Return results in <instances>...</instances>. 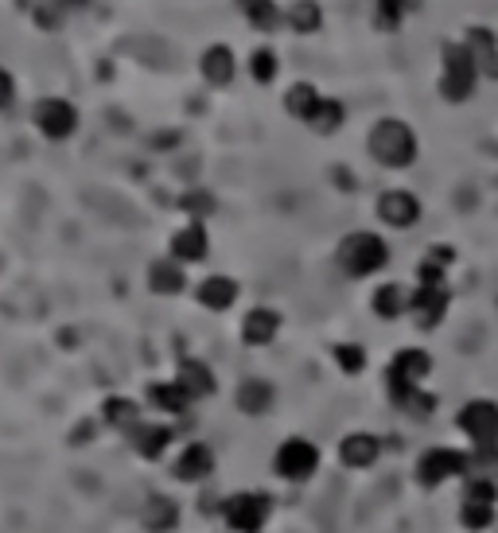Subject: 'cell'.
Masks as SVG:
<instances>
[{
    "label": "cell",
    "mask_w": 498,
    "mask_h": 533,
    "mask_svg": "<svg viewBox=\"0 0 498 533\" xmlns=\"http://www.w3.org/2000/svg\"><path fill=\"white\" fill-rule=\"evenodd\" d=\"M366 148H370V156H374L382 168H393V172L417 164V152H421L413 125H405V121H397V117H382V121L370 129Z\"/></svg>",
    "instance_id": "cell-1"
},
{
    "label": "cell",
    "mask_w": 498,
    "mask_h": 533,
    "mask_svg": "<svg viewBox=\"0 0 498 533\" xmlns=\"http://www.w3.org/2000/svg\"><path fill=\"white\" fill-rule=\"evenodd\" d=\"M335 257H339V269L347 277H374L390 265V246H386V238H378L370 230H355L339 242Z\"/></svg>",
    "instance_id": "cell-2"
},
{
    "label": "cell",
    "mask_w": 498,
    "mask_h": 533,
    "mask_svg": "<svg viewBox=\"0 0 498 533\" xmlns=\"http://www.w3.org/2000/svg\"><path fill=\"white\" fill-rule=\"evenodd\" d=\"M440 59H444V74H440V98L444 102H452V106H460L467 102L471 94H475V82H479V71H475V63H471V55H467V47H463V39H444V47H440Z\"/></svg>",
    "instance_id": "cell-3"
},
{
    "label": "cell",
    "mask_w": 498,
    "mask_h": 533,
    "mask_svg": "<svg viewBox=\"0 0 498 533\" xmlns=\"http://www.w3.org/2000/svg\"><path fill=\"white\" fill-rule=\"evenodd\" d=\"M78 106L67 102V98H59V94H51V98H39L36 106H32V125H36V133L43 141H71L74 133H78Z\"/></svg>",
    "instance_id": "cell-4"
},
{
    "label": "cell",
    "mask_w": 498,
    "mask_h": 533,
    "mask_svg": "<svg viewBox=\"0 0 498 533\" xmlns=\"http://www.w3.org/2000/svg\"><path fill=\"white\" fill-rule=\"evenodd\" d=\"M273 514V502L261 491H238L222 502V518L234 533H261Z\"/></svg>",
    "instance_id": "cell-5"
},
{
    "label": "cell",
    "mask_w": 498,
    "mask_h": 533,
    "mask_svg": "<svg viewBox=\"0 0 498 533\" xmlns=\"http://www.w3.org/2000/svg\"><path fill=\"white\" fill-rule=\"evenodd\" d=\"M316 467H320V448L304 436H288L273 456V471L288 483H308L316 475Z\"/></svg>",
    "instance_id": "cell-6"
},
{
    "label": "cell",
    "mask_w": 498,
    "mask_h": 533,
    "mask_svg": "<svg viewBox=\"0 0 498 533\" xmlns=\"http://www.w3.org/2000/svg\"><path fill=\"white\" fill-rule=\"evenodd\" d=\"M498 514V483L491 479H471L467 491H463L460 506V526L467 530H491Z\"/></svg>",
    "instance_id": "cell-7"
},
{
    "label": "cell",
    "mask_w": 498,
    "mask_h": 533,
    "mask_svg": "<svg viewBox=\"0 0 498 533\" xmlns=\"http://www.w3.org/2000/svg\"><path fill=\"white\" fill-rule=\"evenodd\" d=\"M456 475H467V456L456 452V448H428L425 456L417 460V483L421 487H440Z\"/></svg>",
    "instance_id": "cell-8"
},
{
    "label": "cell",
    "mask_w": 498,
    "mask_h": 533,
    "mask_svg": "<svg viewBox=\"0 0 498 533\" xmlns=\"http://www.w3.org/2000/svg\"><path fill=\"white\" fill-rule=\"evenodd\" d=\"M456 425H460V432H467L475 440V448L479 444H498V405L487 401V397L467 401L460 409V417H456Z\"/></svg>",
    "instance_id": "cell-9"
},
{
    "label": "cell",
    "mask_w": 498,
    "mask_h": 533,
    "mask_svg": "<svg viewBox=\"0 0 498 533\" xmlns=\"http://www.w3.org/2000/svg\"><path fill=\"white\" fill-rule=\"evenodd\" d=\"M448 285H421L413 296H409V316L421 331H432L440 327L444 316H448Z\"/></svg>",
    "instance_id": "cell-10"
},
{
    "label": "cell",
    "mask_w": 498,
    "mask_h": 533,
    "mask_svg": "<svg viewBox=\"0 0 498 533\" xmlns=\"http://www.w3.org/2000/svg\"><path fill=\"white\" fill-rule=\"evenodd\" d=\"M378 218H382L386 226H393V230H409V226L421 222V199H417L413 191H405V187L382 191V199H378Z\"/></svg>",
    "instance_id": "cell-11"
},
{
    "label": "cell",
    "mask_w": 498,
    "mask_h": 533,
    "mask_svg": "<svg viewBox=\"0 0 498 533\" xmlns=\"http://www.w3.org/2000/svg\"><path fill=\"white\" fill-rule=\"evenodd\" d=\"M428 374H432V355L421 351V347H405L397 351L386 370V382H397V386H421Z\"/></svg>",
    "instance_id": "cell-12"
},
{
    "label": "cell",
    "mask_w": 498,
    "mask_h": 533,
    "mask_svg": "<svg viewBox=\"0 0 498 533\" xmlns=\"http://www.w3.org/2000/svg\"><path fill=\"white\" fill-rule=\"evenodd\" d=\"M463 47H467L479 78H498V36L491 28H467L463 32Z\"/></svg>",
    "instance_id": "cell-13"
},
{
    "label": "cell",
    "mask_w": 498,
    "mask_h": 533,
    "mask_svg": "<svg viewBox=\"0 0 498 533\" xmlns=\"http://www.w3.org/2000/svg\"><path fill=\"white\" fill-rule=\"evenodd\" d=\"M172 475H176L179 483H203V479H211L214 475V452L211 444H183V452L176 456L172 463Z\"/></svg>",
    "instance_id": "cell-14"
},
{
    "label": "cell",
    "mask_w": 498,
    "mask_h": 533,
    "mask_svg": "<svg viewBox=\"0 0 498 533\" xmlns=\"http://www.w3.org/2000/svg\"><path fill=\"white\" fill-rule=\"evenodd\" d=\"M207 253H211V238H207L203 222H187L183 230L172 234V261L179 265H199V261H207Z\"/></svg>",
    "instance_id": "cell-15"
},
{
    "label": "cell",
    "mask_w": 498,
    "mask_h": 533,
    "mask_svg": "<svg viewBox=\"0 0 498 533\" xmlns=\"http://www.w3.org/2000/svg\"><path fill=\"white\" fill-rule=\"evenodd\" d=\"M176 440V432L172 425H156V421H141V425L129 432V444H133V452L141 456V460L156 463L164 452H168V444Z\"/></svg>",
    "instance_id": "cell-16"
},
{
    "label": "cell",
    "mask_w": 498,
    "mask_h": 533,
    "mask_svg": "<svg viewBox=\"0 0 498 533\" xmlns=\"http://www.w3.org/2000/svg\"><path fill=\"white\" fill-rule=\"evenodd\" d=\"M378 456H382V440L374 432H351V436L339 440V460L347 463V467H355V471L374 467Z\"/></svg>",
    "instance_id": "cell-17"
},
{
    "label": "cell",
    "mask_w": 498,
    "mask_h": 533,
    "mask_svg": "<svg viewBox=\"0 0 498 533\" xmlns=\"http://www.w3.org/2000/svg\"><path fill=\"white\" fill-rule=\"evenodd\" d=\"M390 386V401L405 413V417H413V421H428L432 413H436V393L421 390V386H397V382H386Z\"/></svg>",
    "instance_id": "cell-18"
},
{
    "label": "cell",
    "mask_w": 498,
    "mask_h": 533,
    "mask_svg": "<svg viewBox=\"0 0 498 533\" xmlns=\"http://www.w3.org/2000/svg\"><path fill=\"white\" fill-rule=\"evenodd\" d=\"M176 382L183 386V393L191 397V401H199V397H211L218 390V382H214V370L207 362H199V358H183L176 370Z\"/></svg>",
    "instance_id": "cell-19"
},
{
    "label": "cell",
    "mask_w": 498,
    "mask_h": 533,
    "mask_svg": "<svg viewBox=\"0 0 498 533\" xmlns=\"http://www.w3.org/2000/svg\"><path fill=\"white\" fill-rule=\"evenodd\" d=\"M199 71L203 78L211 82V86H230L234 82V71H238V63H234V51L226 47V43H211L207 51H203V59H199Z\"/></svg>",
    "instance_id": "cell-20"
},
{
    "label": "cell",
    "mask_w": 498,
    "mask_h": 533,
    "mask_svg": "<svg viewBox=\"0 0 498 533\" xmlns=\"http://www.w3.org/2000/svg\"><path fill=\"white\" fill-rule=\"evenodd\" d=\"M195 300H199L207 312H230V308H234V300H238V281H234V277L214 273V277H207L203 285L195 288Z\"/></svg>",
    "instance_id": "cell-21"
},
{
    "label": "cell",
    "mask_w": 498,
    "mask_h": 533,
    "mask_svg": "<svg viewBox=\"0 0 498 533\" xmlns=\"http://www.w3.org/2000/svg\"><path fill=\"white\" fill-rule=\"evenodd\" d=\"M281 331V312L273 308H253L246 320H242V343L249 347H269Z\"/></svg>",
    "instance_id": "cell-22"
},
{
    "label": "cell",
    "mask_w": 498,
    "mask_h": 533,
    "mask_svg": "<svg viewBox=\"0 0 498 533\" xmlns=\"http://www.w3.org/2000/svg\"><path fill=\"white\" fill-rule=\"evenodd\" d=\"M148 288H152L156 296H179V292L187 288L183 265L172 261V257H156V261L148 265Z\"/></svg>",
    "instance_id": "cell-23"
},
{
    "label": "cell",
    "mask_w": 498,
    "mask_h": 533,
    "mask_svg": "<svg viewBox=\"0 0 498 533\" xmlns=\"http://www.w3.org/2000/svg\"><path fill=\"white\" fill-rule=\"evenodd\" d=\"M144 397H148V405H152L156 413H168V417H183L187 405H191V397L183 393V386H179L176 378H172V382H148Z\"/></svg>",
    "instance_id": "cell-24"
},
{
    "label": "cell",
    "mask_w": 498,
    "mask_h": 533,
    "mask_svg": "<svg viewBox=\"0 0 498 533\" xmlns=\"http://www.w3.org/2000/svg\"><path fill=\"white\" fill-rule=\"evenodd\" d=\"M102 421H106L113 432H133V428L141 425V405L133 401V397H121V393H113L102 401Z\"/></svg>",
    "instance_id": "cell-25"
},
{
    "label": "cell",
    "mask_w": 498,
    "mask_h": 533,
    "mask_svg": "<svg viewBox=\"0 0 498 533\" xmlns=\"http://www.w3.org/2000/svg\"><path fill=\"white\" fill-rule=\"evenodd\" d=\"M273 401H277V390H273L265 378H246V382L238 386V409H242L246 417H265V413L273 409Z\"/></svg>",
    "instance_id": "cell-26"
},
{
    "label": "cell",
    "mask_w": 498,
    "mask_h": 533,
    "mask_svg": "<svg viewBox=\"0 0 498 533\" xmlns=\"http://www.w3.org/2000/svg\"><path fill=\"white\" fill-rule=\"evenodd\" d=\"M141 522L148 533H172L179 526V506L168 495H152L144 502Z\"/></svg>",
    "instance_id": "cell-27"
},
{
    "label": "cell",
    "mask_w": 498,
    "mask_h": 533,
    "mask_svg": "<svg viewBox=\"0 0 498 533\" xmlns=\"http://www.w3.org/2000/svg\"><path fill=\"white\" fill-rule=\"evenodd\" d=\"M238 8L246 12L249 28H257V32H281V24H285V12H281V4L277 0H238Z\"/></svg>",
    "instance_id": "cell-28"
},
{
    "label": "cell",
    "mask_w": 498,
    "mask_h": 533,
    "mask_svg": "<svg viewBox=\"0 0 498 533\" xmlns=\"http://www.w3.org/2000/svg\"><path fill=\"white\" fill-rule=\"evenodd\" d=\"M409 288L405 285H382L374 288V296H370V308H374V316H382V320H401L405 312H409Z\"/></svg>",
    "instance_id": "cell-29"
},
{
    "label": "cell",
    "mask_w": 498,
    "mask_h": 533,
    "mask_svg": "<svg viewBox=\"0 0 498 533\" xmlns=\"http://www.w3.org/2000/svg\"><path fill=\"white\" fill-rule=\"evenodd\" d=\"M343 121H347V106L339 102V98H320V106L312 109V117L304 121L312 133H320V137H331V133H339L343 129Z\"/></svg>",
    "instance_id": "cell-30"
},
{
    "label": "cell",
    "mask_w": 498,
    "mask_h": 533,
    "mask_svg": "<svg viewBox=\"0 0 498 533\" xmlns=\"http://www.w3.org/2000/svg\"><path fill=\"white\" fill-rule=\"evenodd\" d=\"M285 24L296 36H312L323 28V4L320 0H296L285 12Z\"/></svg>",
    "instance_id": "cell-31"
},
{
    "label": "cell",
    "mask_w": 498,
    "mask_h": 533,
    "mask_svg": "<svg viewBox=\"0 0 498 533\" xmlns=\"http://www.w3.org/2000/svg\"><path fill=\"white\" fill-rule=\"evenodd\" d=\"M316 106H320V90H316L312 82H296V86H288L285 109L292 113V117H296V121H308Z\"/></svg>",
    "instance_id": "cell-32"
},
{
    "label": "cell",
    "mask_w": 498,
    "mask_h": 533,
    "mask_svg": "<svg viewBox=\"0 0 498 533\" xmlns=\"http://www.w3.org/2000/svg\"><path fill=\"white\" fill-rule=\"evenodd\" d=\"M413 4L417 0H374V28L378 32H397Z\"/></svg>",
    "instance_id": "cell-33"
},
{
    "label": "cell",
    "mask_w": 498,
    "mask_h": 533,
    "mask_svg": "<svg viewBox=\"0 0 498 533\" xmlns=\"http://www.w3.org/2000/svg\"><path fill=\"white\" fill-rule=\"evenodd\" d=\"M467 475L471 479H491V483H498V444H479L467 456Z\"/></svg>",
    "instance_id": "cell-34"
},
{
    "label": "cell",
    "mask_w": 498,
    "mask_h": 533,
    "mask_svg": "<svg viewBox=\"0 0 498 533\" xmlns=\"http://www.w3.org/2000/svg\"><path fill=\"white\" fill-rule=\"evenodd\" d=\"M179 211L187 214L191 222H203V218H211V214L218 211V199H214L211 191L195 187V191H187V195L179 199Z\"/></svg>",
    "instance_id": "cell-35"
},
{
    "label": "cell",
    "mask_w": 498,
    "mask_h": 533,
    "mask_svg": "<svg viewBox=\"0 0 498 533\" xmlns=\"http://www.w3.org/2000/svg\"><path fill=\"white\" fill-rule=\"evenodd\" d=\"M277 71H281V59H277L273 47H257V51L249 55V74H253V82L269 86V82L277 78Z\"/></svg>",
    "instance_id": "cell-36"
},
{
    "label": "cell",
    "mask_w": 498,
    "mask_h": 533,
    "mask_svg": "<svg viewBox=\"0 0 498 533\" xmlns=\"http://www.w3.org/2000/svg\"><path fill=\"white\" fill-rule=\"evenodd\" d=\"M63 16H67V8L59 0H36L32 4V20H36L39 32H59L63 28Z\"/></svg>",
    "instance_id": "cell-37"
},
{
    "label": "cell",
    "mask_w": 498,
    "mask_h": 533,
    "mask_svg": "<svg viewBox=\"0 0 498 533\" xmlns=\"http://www.w3.org/2000/svg\"><path fill=\"white\" fill-rule=\"evenodd\" d=\"M335 366H339L343 374H362V370H366V351H362L358 343H339V347H335Z\"/></svg>",
    "instance_id": "cell-38"
},
{
    "label": "cell",
    "mask_w": 498,
    "mask_h": 533,
    "mask_svg": "<svg viewBox=\"0 0 498 533\" xmlns=\"http://www.w3.org/2000/svg\"><path fill=\"white\" fill-rule=\"evenodd\" d=\"M16 94H20V86H16V74L8 71V67H0V113L16 106Z\"/></svg>",
    "instance_id": "cell-39"
},
{
    "label": "cell",
    "mask_w": 498,
    "mask_h": 533,
    "mask_svg": "<svg viewBox=\"0 0 498 533\" xmlns=\"http://www.w3.org/2000/svg\"><path fill=\"white\" fill-rule=\"evenodd\" d=\"M417 277H421V285H444V265H436V261H421V269H417Z\"/></svg>",
    "instance_id": "cell-40"
},
{
    "label": "cell",
    "mask_w": 498,
    "mask_h": 533,
    "mask_svg": "<svg viewBox=\"0 0 498 533\" xmlns=\"http://www.w3.org/2000/svg\"><path fill=\"white\" fill-rule=\"evenodd\" d=\"M452 257H456V253H452L448 246H432V249H428V261H436V265H444V269L452 265Z\"/></svg>",
    "instance_id": "cell-41"
},
{
    "label": "cell",
    "mask_w": 498,
    "mask_h": 533,
    "mask_svg": "<svg viewBox=\"0 0 498 533\" xmlns=\"http://www.w3.org/2000/svg\"><path fill=\"white\" fill-rule=\"evenodd\" d=\"M335 183H339V187H355V179H351L347 168H335Z\"/></svg>",
    "instance_id": "cell-42"
},
{
    "label": "cell",
    "mask_w": 498,
    "mask_h": 533,
    "mask_svg": "<svg viewBox=\"0 0 498 533\" xmlns=\"http://www.w3.org/2000/svg\"><path fill=\"white\" fill-rule=\"evenodd\" d=\"M59 4H63V8H67V12H71V8H90V4H94V0H59Z\"/></svg>",
    "instance_id": "cell-43"
}]
</instances>
